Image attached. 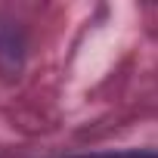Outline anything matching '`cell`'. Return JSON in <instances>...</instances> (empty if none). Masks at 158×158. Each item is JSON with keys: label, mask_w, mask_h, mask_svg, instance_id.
I'll list each match as a JSON object with an SVG mask.
<instances>
[{"label": "cell", "mask_w": 158, "mask_h": 158, "mask_svg": "<svg viewBox=\"0 0 158 158\" xmlns=\"http://www.w3.org/2000/svg\"><path fill=\"white\" fill-rule=\"evenodd\" d=\"M81 158H158L155 149H118V152H96V155H81Z\"/></svg>", "instance_id": "6da1fadb"}]
</instances>
